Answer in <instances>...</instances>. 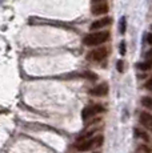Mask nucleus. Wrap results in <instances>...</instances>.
I'll list each match as a JSON object with an SVG mask.
<instances>
[{
  "label": "nucleus",
  "mask_w": 152,
  "mask_h": 153,
  "mask_svg": "<svg viewBox=\"0 0 152 153\" xmlns=\"http://www.w3.org/2000/svg\"><path fill=\"white\" fill-rule=\"evenodd\" d=\"M108 39H110V32L108 31L93 32V33H89V35H87V36L84 37L83 43L86 44V45L95 47V45H99V44L106 43Z\"/></svg>",
  "instance_id": "1"
},
{
  "label": "nucleus",
  "mask_w": 152,
  "mask_h": 153,
  "mask_svg": "<svg viewBox=\"0 0 152 153\" xmlns=\"http://www.w3.org/2000/svg\"><path fill=\"white\" fill-rule=\"evenodd\" d=\"M104 111H106V108L101 104H92V105L86 107L81 111V117H83V120H89L91 117H95L98 114L103 113Z\"/></svg>",
  "instance_id": "2"
},
{
  "label": "nucleus",
  "mask_w": 152,
  "mask_h": 153,
  "mask_svg": "<svg viewBox=\"0 0 152 153\" xmlns=\"http://www.w3.org/2000/svg\"><path fill=\"white\" fill-rule=\"evenodd\" d=\"M108 52L106 48H96L88 53V59L92 61H101L107 57Z\"/></svg>",
  "instance_id": "3"
},
{
  "label": "nucleus",
  "mask_w": 152,
  "mask_h": 153,
  "mask_svg": "<svg viewBox=\"0 0 152 153\" xmlns=\"http://www.w3.org/2000/svg\"><path fill=\"white\" fill-rule=\"evenodd\" d=\"M140 124L147 131L152 132V114L148 113V112H142L140 113Z\"/></svg>",
  "instance_id": "4"
},
{
  "label": "nucleus",
  "mask_w": 152,
  "mask_h": 153,
  "mask_svg": "<svg viewBox=\"0 0 152 153\" xmlns=\"http://www.w3.org/2000/svg\"><path fill=\"white\" fill-rule=\"evenodd\" d=\"M89 93H91L92 96H98V97H101V96H106L108 93V84L106 83H101L99 85H96L95 88H92L91 91H89Z\"/></svg>",
  "instance_id": "5"
},
{
  "label": "nucleus",
  "mask_w": 152,
  "mask_h": 153,
  "mask_svg": "<svg viewBox=\"0 0 152 153\" xmlns=\"http://www.w3.org/2000/svg\"><path fill=\"white\" fill-rule=\"evenodd\" d=\"M110 24H111V19H110V17H103V19L95 20V22L91 24L89 29H91V31H98V29H101V28L107 27V25H110Z\"/></svg>",
  "instance_id": "6"
},
{
  "label": "nucleus",
  "mask_w": 152,
  "mask_h": 153,
  "mask_svg": "<svg viewBox=\"0 0 152 153\" xmlns=\"http://www.w3.org/2000/svg\"><path fill=\"white\" fill-rule=\"evenodd\" d=\"M92 148H95V141H93V139H88V140L81 141V143H79L77 146H76V149H77L79 152H83V153L91 151Z\"/></svg>",
  "instance_id": "7"
},
{
  "label": "nucleus",
  "mask_w": 152,
  "mask_h": 153,
  "mask_svg": "<svg viewBox=\"0 0 152 153\" xmlns=\"http://www.w3.org/2000/svg\"><path fill=\"white\" fill-rule=\"evenodd\" d=\"M108 10H110V7H108L107 3H96L95 5H92L91 8V12L93 15H104L108 12Z\"/></svg>",
  "instance_id": "8"
},
{
  "label": "nucleus",
  "mask_w": 152,
  "mask_h": 153,
  "mask_svg": "<svg viewBox=\"0 0 152 153\" xmlns=\"http://www.w3.org/2000/svg\"><path fill=\"white\" fill-rule=\"evenodd\" d=\"M142 105L145 108H150V109H152V97H150V96H145V97L142 99Z\"/></svg>",
  "instance_id": "9"
},
{
  "label": "nucleus",
  "mask_w": 152,
  "mask_h": 153,
  "mask_svg": "<svg viewBox=\"0 0 152 153\" xmlns=\"http://www.w3.org/2000/svg\"><path fill=\"white\" fill-rule=\"evenodd\" d=\"M151 67H152V61H145V63L137 64V68L142 71H148V69H151Z\"/></svg>",
  "instance_id": "10"
},
{
  "label": "nucleus",
  "mask_w": 152,
  "mask_h": 153,
  "mask_svg": "<svg viewBox=\"0 0 152 153\" xmlns=\"http://www.w3.org/2000/svg\"><path fill=\"white\" fill-rule=\"evenodd\" d=\"M133 133H135V137H137V139H148L147 137V133H145L144 131H142V129H135L133 131Z\"/></svg>",
  "instance_id": "11"
},
{
  "label": "nucleus",
  "mask_w": 152,
  "mask_h": 153,
  "mask_svg": "<svg viewBox=\"0 0 152 153\" xmlns=\"http://www.w3.org/2000/svg\"><path fill=\"white\" fill-rule=\"evenodd\" d=\"M93 141H95V148H100L101 145H103V141H104V137L101 136V134H99V136L93 137Z\"/></svg>",
  "instance_id": "12"
},
{
  "label": "nucleus",
  "mask_w": 152,
  "mask_h": 153,
  "mask_svg": "<svg viewBox=\"0 0 152 153\" xmlns=\"http://www.w3.org/2000/svg\"><path fill=\"white\" fill-rule=\"evenodd\" d=\"M119 31H120V33H124L125 32V17L123 16L120 19V22H119Z\"/></svg>",
  "instance_id": "13"
},
{
  "label": "nucleus",
  "mask_w": 152,
  "mask_h": 153,
  "mask_svg": "<svg viewBox=\"0 0 152 153\" xmlns=\"http://www.w3.org/2000/svg\"><path fill=\"white\" fill-rule=\"evenodd\" d=\"M137 153H151V149L147 148L145 145H142V146H139V149H137Z\"/></svg>",
  "instance_id": "14"
},
{
  "label": "nucleus",
  "mask_w": 152,
  "mask_h": 153,
  "mask_svg": "<svg viewBox=\"0 0 152 153\" xmlns=\"http://www.w3.org/2000/svg\"><path fill=\"white\" fill-rule=\"evenodd\" d=\"M83 76H84V77H87V79H89V80H96V79H98V76L93 75L92 72H86Z\"/></svg>",
  "instance_id": "15"
},
{
  "label": "nucleus",
  "mask_w": 152,
  "mask_h": 153,
  "mask_svg": "<svg viewBox=\"0 0 152 153\" xmlns=\"http://www.w3.org/2000/svg\"><path fill=\"white\" fill-rule=\"evenodd\" d=\"M116 68H118L119 72H123V71H124V61H123V60H119L118 64H116Z\"/></svg>",
  "instance_id": "16"
},
{
  "label": "nucleus",
  "mask_w": 152,
  "mask_h": 153,
  "mask_svg": "<svg viewBox=\"0 0 152 153\" xmlns=\"http://www.w3.org/2000/svg\"><path fill=\"white\" fill-rule=\"evenodd\" d=\"M119 48H120V53H121V55H124V53H125V42H121V43H120V47H119Z\"/></svg>",
  "instance_id": "17"
},
{
  "label": "nucleus",
  "mask_w": 152,
  "mask_h": 153,
  "mask_svg": "<svg viewBox=\"0 0 152 153\" xmlns=\"http://www.w3.org/2000/svg\"><path fill=\"white\" fill-rule=\"evenodd\" d=\"M147 42H148V44H151V45H152V33H150L147 36Z\"/></svg>",
  "instance_id": "18"
},
{
  "label": "nucleus",
  "mask_w": 152,
  "mask_h": 153,
  "mask_svg": "<svg viewBox=\"0 0 152 153\" xmlns=\"http://www.w3.org/2000/svg\"><path fill=\"white\" fill-rule=\"evenodd\" d=\"M147 88H150V89H152V77L148 80V83H147Z\"/></svg>",
  "instance_id": "19"
},
{
  "label": "nucleus",
  "mask_w": 152,
  "mask_h": 153,
  "mask_svg": "<svg viewBox=\"0 0 152 153\" xmlns=\"http://www.w3.org/2000/svg\"><path fill=\"white\" fill-rule=\"evenodd\" d=\"M147 57H148V59H152V51H151V52H148V53H147Z\"/></svg>",
  "instance_id": "20"
},
{
  "label": "nucleus",
  "mask_w": 152,
  "mask_h": 153,
  "mask_svg": "<svg viewBox=\"0 0 152 153\" xmlns=\"http://www.w3.org/2000/svg\"><path fill=\"white\" fill-rule=\"evenodd\" d=\"M103 0H92V3H101Z\"/></svg>",
  "instance_id": "21"
}]
</instances>
